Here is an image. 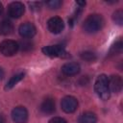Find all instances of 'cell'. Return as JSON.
<instances>
[{
    "label": "cell",
    "mask_w": 123,
    "mask_h": 123,
    "mask_svg": "<svg viewBox=\"0 0 123 123\" xmlns=\"http://www.w3.org/2000/svg\"><path fill=\"white\" fill-rule=\"evenodd\" d=\"M94 89L97 95L102 100H108L111 96V90L109 87L108 83V77L105 74H101L97 77L95 84H94Z\"/></svg>",
    "instance_id": "cell-2"
},
{
    "label": "cell",
    "mask_w": 123,
    "mask_h": 123,
    "mask_svg": "<svg viewBox=\"0 0 123 123\" xmlns=\"http://www.w3.org/2000/svg\"><path fill=\"white\" fill-rule=\"evenodd\" d=\"M13 31V24L7 19H4L0 22V35L1 36H8L12 34Z\"/></svg>",
    "instance_id": "cell-13"
},
{
    "label": "cell",
    "mask_w": 123,
    "mask_h": 123,
    "mask_svg": "<svg viewBox=\"0 0 123 123\" xmlns=\"http://www.w3.org/2000/svg\"><path fill=\"white\" fill-rule=\"evenodd\" d=\"M37 29L35 27V25L31 22H25L22 23L19 28H18V33L19 35L24 37V38H31L36 35Z\"/></svg>",
    "instance_id": "cell-9"
},
{
    "label": "cell",
    "mask_w": 123,
    "mask_h": 123,
    "mask_svg": "<svg viewBox=\"0 0 123 123\" xmlns=\"http://www.w3.org/2000/svg\"><path fill=\"white\" fill-rule=\"evenodd\" d=\"M48 123H67V121L62 118V117H59V116H55V117H52Z\"/></svg>",
    "instance_id": "cell-21"
},
{
    "label": "cell",
    "mask_w": 123,
    "mask_h": 123,
    "mask_svg": "<svg viewBox=\"0 0 123 123\" xmlns=\"http://www.w3.org/2000/svg\"><path fill=\"white\" fill-rule=\"evenodd\" d=\"M81 70L80 64L77 62H66L62 66V72L66 76L77 75Z\"/></svg>",
    "instance_id": "cell-11"
},
{
    "label": "cell",
    "mask_w": 123,
    "mask_h": 123,
    "mask_svg": "<svg viewBox=\"0 0 123 123\" xmlns=\"http://www.w3.org/2000/svg\"><path fill=\"white\" fill-rule=\"evenodd\" d=\"M29 5L31 7L30 9H32L33 11H38V10H40L42 3L41 2H31V3H29Z\"/></svg>",
    "instance_id": "cell-22"
},
{
    "label": "cell",
    "mask_w": 123,
    "mask_h": 123,
    "mask_svg": "<svg viewBox=\"0 0 123 123\" xmlns=\"http://www.w3.org/2000/svg\"><path fill=\"white\" fill-rule=\"evenodd\" d=\"M25 12V7L21 2H12L8 6V14L12 18H19L23 15Z\"/></svg>",
    "instance_id": "cell-8"
},
{
    "label": "cell",
    "mask_w": 123,
    "mask_h": 123,
    "mask_svg": "<svg viewBox=\"0 0 123 123\" xmlns=\"http://www.w3.org/2000/svg\"><path fill=\"white\" fill-rule=\"evenodd\" d=\"M112 19L113 21L118 24V25H122L123 24V12L121 10H117L112 13Z\"/></svg>",
    "instance_id": "cell-17"
},
{
    "label": "cell",
    "mask_w": 123,
    "mask_h": 123,
    "mask_svg": "<svg viewBox=\"0 0 123 123\" xmlns=\"http://www.w3.org/2000/svg\"><path fill=\"white\" fill-rule=\"evenodd\" d=\"M122 51V40L121 39H118L117 41H115V43L111 46V53L112 54H117V53H120Z\"/></svg>",
    "instance_id": "cell-19"
},
{
    "label": "cell",
    "mask_w": 123,
    "mask_h": 123,
    "mask_svg": "<svg viewBox=\"0 0 123 123\" xmlns=\"http://www.w3.org/2000/svg\"><path fill=\"white\" fill-rule=\"evenodd\" d=\"M18 44H19V43H18ZM19 48H21V50H22V51H25V52L30 51V50L33 49V42L30 41V40H23V41L20 42Z\"/></svg>",
    "instance_id": "cell-18"
},
{
    "label": "cell",
    "mask_w": 123,
    "mask_h": 123,
    "mask_svg": "<svg viewBox=\"0 0 123 123\" xmlns=\"http://www.w3.org/2000/svg\"><path fill=\"white\" fill-rule=\"evenodd\" d=\"M3 77H4V71H3V69L0 67V81L3 79Z\"/></svg>",
    "instance_id": "cell-24"
},
{
    "label": "cell",
    "mask_w": 123,
    "mask_h": 123,
    "mask_svg": "<svg viewBox=\"0 0 123 123\" xmlns=\"http://www.w3.org/2000/svg\"><path fill=\"white\" fill-rule=\"evenodd\" d=\"M0 123H6V119L2 114H0Z\"/></svg>",
    "instance_id": "cell-23"
},
{
    "label": "cell",
    "mask_w": 123,
    "mask_h": 123,
    "mask_svg": "<svg viewBox=\"0 0 123 123\" xmlns=\"http://www.w3.org/2000/svg\"><path fill=\"white\" fill-rule=\"evenodd\" d=\"M103 26H104L103 16L101 14H97V13L88 15L83 24L84 30L89 34L97 33L98 31H100L103 28Z\"/></svg>",
    "instance_id": "cell-1"
},
{
    "label": "cell",
    "mask_w": 123,
    "mask_h": 123,
    "mask_svg": "<svg viewBox=\"0 0 123 123\" xmlns=\"http://www.w3.org/2000/svg\"><path fill=\"white\" fill-rule=\"evenodd\" d=\"M24 78V73H18V74H15L13 75L7 83L6 86H5V89H11L18 82H20L22 79Z\"/></svg>",
    "instance_id": "cell-15"
},
{
    "label": "cell",
    "mask_w": 123,
    "mask_h": 123,
    "mask_svg": "<svg viewBox=\"0 0 123 123\" xmlns=\"http://www.w3.org/2000/svg\"><path fill=\"white\" fill-rule=\"evenodd\" d=\"M3 12V5L0 3V14Z\"/></svg>",
    "instance_id": "cell-25"
},
{
    "label": "cell",
    "mask_w": 123,
    "mask_h": 123,
    "mask_svg": "<svg viewBox=\"0 0 123 123\" xmlns=\"http://www.w3.org/2000/svg\"><path fill=\"white\" fill-rule=\"evenodd\" d=\"M42 53L48 57H64L67 53L65 52L63 46L62 45H48L44 46L41 49Z\"/></svg>",
    "instance_id": "cell-4"
},
{
    "label": "cell",
    "mask_w": 123,
    "mask_h": 123,
    "mask_svg": "<svg viewBox=\"0 0 123 123\" xmlns=\"http://www.w3.org/2000/svg\"><path fill=\"white\" fill-rule=\"evenodd\" d=\"M40 111L44 114H52L56 111V105L53 98H46L40 104Z\"/></svg>",
    "instance_id": "cell-12"
},
{
    "label": "cell",
    "mask_w": 123,
    "mask_h": 123,
    "mask_svg": "<svg viewBox=\"0 0 123 123\" xmlns=\"http://www.w3.org/2000/svg\"><path fill=\"white\" fill-rule=\"evenodd\" d=\"M108 83H109V87L111 91L115 93H118L121 91L123 86V82H122V78L119 75H111L108 79Z\"/></svg>",
    "instance_id": "cell-10"
},
{
    "label": "cell",
    "mask_w": 123,
    "mask_h": 123,
    "mask_svg": "<svg viewBox=\"0 0 123 123\" xmlns=\"http://www.w3.org/2000/svg\"><path fill=\"white\" fill-rule=\"evenodd\" d=\"M62 4V2L61 0H49L46 2V6L50 9H59Z\"/></svg>",
    "instance_id": "cell-20"
},
{
    "label": "cell",
    "mask_w": 123,
    "mask_h": 123,
    "mask_svg": "<svg viewBox=\"0 0 123 123\" xmlns=\"http://www.w3.org/2000/svg\"><path fill=\"white\" fill-rule=\"evenodd\" d=\"M80 57L82 60L88 62H93L96 60V55L91 51H84L80 54Z\"/></svg>",
    "instance_id": "cell-16"
},
{
    "label": "cell",
    "mask_w": 123,
    "mask_h": 123,
    "mask_svg": "<svg viewBox=\"0 0 123 123\" xmlns=\"http://www.w3.org/2000/svg\"><path fill=\"white\" fill-rule=\"evenodd\" d=\"M19 49V44L15 40L6 39L0 43V52L2 55L6 57H11L16 54Z\"/></svg>",
    "instance_id": "cell-3"
},
{
    "label": "cell",
    "mask_w": 123,
    "mask_h": 123,
    "mask_svg": "<svg viewBox=\"0 0 123 123\" xmlns=\"http://www.w3.org/2000/svg\"><path fill=\"white\" fill-rule=\"evenodd\" d=\"M96 121H97L96 114L91 111L83 112L78 119L79 123H96Z\"/></svg>",
    "instance_id": "cell-14"
},
{
    "label": "cell",
    "mask_w": 123,
    "mask_h": 123,
    "mask_svg": "<svg viewBox=\"0 0 123 123\" xmlns=\"http://www.w3.org/2000/svg\"><path fill=\"white\" fill-rule=\"evenodd\" d=\"M61 107L64 112L72 113L78 108V100L73 96H65L61 102Z\"/></svg>",
    "instance_id": "cell-5"
},
{
    "label": "cell",
    "mask_w": 123,
    "mask_h": 123,
    "mask_svg": "<svg viewBox=\"0 0 123 123\" xmlns=\"http://www.w3.org/2000/svg\"><path fill=\"white\" fill-rule=\"evenodd\" d=\"M47 28L52 34H60L64 28L63 20L59 16H53L47 21Z\"/></svg>",
    "instance_id": "cell-7"
},
{
    "label": "cell",
    "mask_w": 123,
    "mask_h": 123,
    "mask_svg": "<svg viewBox=\"0 0 123 123\" xmlns=\"http://www.w3.org/2000/svg\"><path fill=\"white\" fill-rule=\"evenodd\" d=\"M12 118L14 123H26L28 120V111L25 107L18 106L12 111Z\"/></svg>",
    "instance_id": "cell-6"
}]
</instances>
